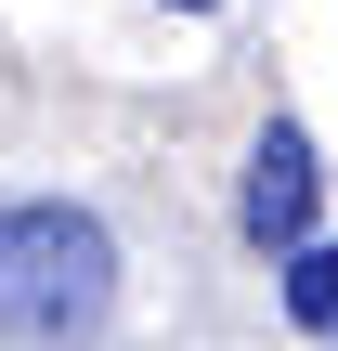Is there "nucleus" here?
<instances>
[{
  "mask_svg": "<svg viewBox=\"0 0 338 351\" xmlns=\"http://www.w3.org/2000/svg\"><path fill=\"white\" fill-rule=\"evenodd\" d=\"M117 234L78 195H0V351H104Z\"/></svg>",
  "mask_w": 338,
  "mask_h": 351,
  "instance_id": "1",
  "label": "nucleus"
},
{
  "mask_svg": "<svg viewBox=\"0 0 338 351\" xmlns=\"http://www.w3.org/2000/svg\"><path fill=\"white\" fill-rule=\"evenodd\" d=\"M274 300H287V326H300V339H338V247H326V234L274 261Z\"/></svg>",
  "mask_w": 338,
  "mask_h": 351,
  "instance_id": "3",
  "label": "nucleus"
},
{
  "mask_svg": "<svg viewBox=\"0 0 338 351\" xmlns=\"http://www.w3.org/2000/svg\"><path fill=\"white\" fill-rule=\"evenodd\" d=\"M313 221H326V156H313V130H300V117H261L248 182H234V234H248L261 261H287V247H313Z\"/></svg>",
  "mask_w": 338,
  "mask_h": 351,
  "instance_id": "2",
  "label": "nucleus"
},
{
  "mask_svg": "<svg viewBox=\"0 0 338 351\" xmlns=\"http://www.w3.org/2000/svg\"><path fill=\"white\" fill-rule=\"evenodd\" d=\"M169 13H221V0H169Z\"/></svg>",
  "mask_w": 338,
  "mask_h": 351,
  "instance_id": "4",
  "label": "nucleus"
}]
</instances>
